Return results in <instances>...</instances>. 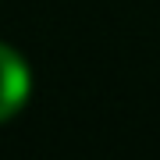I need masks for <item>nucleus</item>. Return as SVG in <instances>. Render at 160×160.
I'll list each match as a JSON object with an SVG mask.
<instances>
[{
  "label": "nucleus",
  "mask_w": 160,
  "mask_h": 160,
  "mask_svg": "<svg viewBox=\"0 0 160 160\" xmlns=\"http://www.w3.org/2000/svg\"><path fill=\"white\" fill-rule=\"evenodd\" d=\"M29 92H32L29 64L22 61L18 50H11L7 43H0V121L14 118L25 107Z\"/></svg>",
  "instance_id": "obj_1"
}]
</instances>
